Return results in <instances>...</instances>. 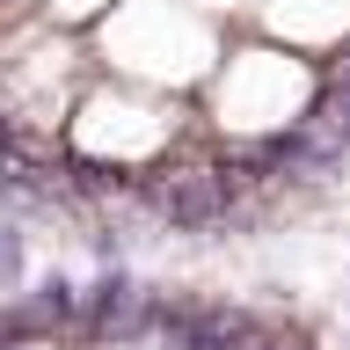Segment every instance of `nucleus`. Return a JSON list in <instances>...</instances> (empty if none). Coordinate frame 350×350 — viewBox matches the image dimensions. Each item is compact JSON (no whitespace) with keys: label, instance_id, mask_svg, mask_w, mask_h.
Masks as SVG:
<instances>
[{"label":"nucleus","instance_id":"3","mask_svg":"<svg viewBox=\"0 0 350 350\" xmlns=\"http://www.w3.org/2000/svg\"><path fill=\"white\" fill-rule=\"evenodd\" d=\"M29 306H37V314H44L51 328H66V321H81V284L51 270V278H44L37 292H29Z\"/></svg>","mask_w":350,"mask_h":350},{"label":"nucleus","instance_id":"1","mask_svg":"<svg viewBox=\"0 0 350 350\" xmlns=\"http://www.w3.org/2000/svg\"><path fill=\"white\" fill-rule=\"evenodd\" d=\"M139 197L168 219L175 234H212L241 204V183L226 168H175V175H139Z\"/></svg>","mask_w":350,"mask_h":350},{"label":"nucleus","instance_id":"2","mask_svg":"<svg viewBox=\"0 0 350 350\" xmlns=\"http://www.w3.org/2000/svg\"><path fill=\"white\" fill-rule=\"evenodd\" d=\"M139 278L131 270H117V262H103V278L81 292V328L88 336H117V343H139Z\"/></svg>","mask_w":350,"mask_h":350},{"label":"nucleus","instance_id":"4","mask_svg":"<svg viewBox=\"0 0 350 350\" xmlns=\"http://www.w3.org/2000/svg\"><path fill=\"white\" fill-rule=\"evenodd\" d=\"M0 284H22V234H0Z\"/></svg>","mask_w":350,"mask_h":350}]
</instances>
